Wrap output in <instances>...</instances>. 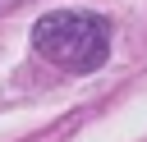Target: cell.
I'll return each mask as SVG.
<instances>
[{
    "label": "cell",
    "mask_w": 147,
    "mask_h": 142,
    "mask_svg": "<svg viewBox=\"0 0 147 142\" xmlns=\"http://www.w3.org/2000/svg\"><path fill=\"white\" fill-rule=\"evenodd\" d=\"M32 46L69 73H96L110 60V23L83 9H55L32 23Z\"/></svg>",
    "instance_id": "cell-1"
}]
</instances>
